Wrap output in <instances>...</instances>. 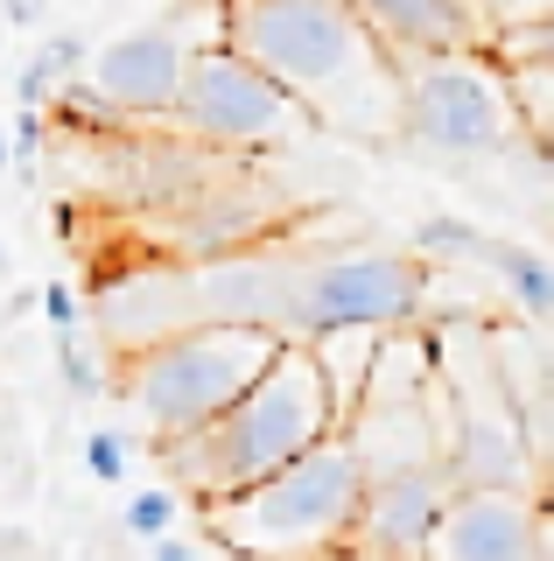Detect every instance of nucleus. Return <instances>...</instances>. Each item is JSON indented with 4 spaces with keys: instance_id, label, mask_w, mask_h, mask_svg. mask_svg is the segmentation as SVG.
Segmentation results:
<instances>
[{
    "instance_id": "nucleus-1",
    "label": "nucleus",
    "mask_w": 554,
    "mask_h": 561,
    "mask_svg": "<svg viewBox=\"0 0 554 561\" xmlns=\"http://www.w3.org/2000/svg\"><path fill=\"white\" fill-rule=\"evenodd\" d=\"M224 43L253 57L316 127L344 140L401 134L407 70L351 0H224Z\"/></svg>"
},
{
    "instance_id": "nucleus-2",
    "label": "nucleus",
    "mask_w": 554,
    "mask_h": 561,
    "mask_svg": "<svg viewBox=\"0 0 554 561\" xmlns=\"http://www.w3.org/2000/svg\"><path fill=\"white\" fill-rule=\"evenodd\" d=\"M337 428H344V414H337V393L323 379L316 351L302 337H288L274 351V365L224 414H211L204 428L176 435V443H162V470L183 499L211 505V499H232V491L259 484L267 470H281L288 456H302L309 443H323Z\"/></svg>"
},
{
    "instance_id": "nucleus-3",
    "label": "nucleus",
    "mask_w": 554,
    "mask_h": 561,
    "mask_svg": "<svg viewBox=\"0 0 554 561\" xmlns=\"http://www.w3.org/2000/svg\"><path fill=\"white\" fill-rule=\"evenodd\" d=\"M372 463L351 435H323L259 484L204 505L211 548L239 561H337L358 540V505H366Z\"/></svg>"
},
{
    "instance_id": "nucleus-4",
    "label": "nucleus",
    "mask_w": 554,
    "mask_h": 561,
    "mask_svg": "<svg viewBox=\"0 0 554 561\" xmlns=\"http://www.w3.org/2000/svg\"><path fill=\"white\" fill-rule=\"evenodd\" d=\"M288 337L267 323H183L141 351H119V393L134 400L154 449L224 414L274 365Z\"/></svg>"
},
{
    "instance_id": "nucleus-5",
    "label": "nucleus",
    "mask_w": 554,
    "mask_h": 561,
    "mask_svg": "<svg viewBox=\"0 0 554 561\" xmlns=\"http://www.w3.org/2000/svg\"><path fill=\"white\" fill-rule=\"evenodd\" d=\"M436 260L414 245H358L331 260H288L281 288V337H323V330H407L436 295Z\"/></svg>"
},
{
    "instance_id": "nucleus-6",
    "label": "nucleus",
    "mask_w": 554,
    "mask_h": 561,
    "mask_svg": "<svg viewBox=\"0 0 554 561\" xmlns=\"http://www.w3.org/2000/svg\"><path fill=\"white\" fill-rule=\"evenodd\" d=\"M401 134L422 154H449V162L506 154L527 134V113H519L512 70L498 64V49H457V57L407 64Z\"/></svg>"
},
{
    "instance_id": "nucleus-7",
    "label": "nucleus",
    "mask_w": 554,
    "mask_h": 561,
    "mask_svg": "<svg viewBox=\"0 0 554 561\" xmlns=\"http://www.w3.org/2000/svg\"><path fill=\"white\" fill-rule=\"evenodd\" d=\"M169 119H176L183 134L211 140V148H281V140H296V134L316 127V119H309L253 57H239L224 35L189 57L176 113H169Z\"/></svg>"
},
{
    "instance_id": "nucleus-8",
    "label": "nucleus",
    "mask_w": 554,
    "mask_h": 561,
    "mask_svg": "<svg viewBox=\"0 0 554 561\" xmlns=\"http://www.w3.org/2000/svg\"><path fill=\"white\" fill-rule=\"evenodd\" d=\"M224 35V0H189V8L162 14L148 28H127L113 35L106 49L92 57V92L113 105V113H176V92H183V70L204 43Z\"/></svg>"
},
{
    "instance_id": "nucleus-9",
    "label": "nucleus",
    "mask_w": 554,
    "mask_h": 561,
    "mask_svg": "<svg viewBox=\"0 0 554 561\" xmlns=\"http://www.w3.org/2000/svg\"><path fill=\"white\" fill-rule=\"evenodd\" d=\"M442 470H449V484H457V491H471V484L533 491L527 428H519V408L506 400V379H498V365H484V379L463 386L457 428H449V443H442Z\"/></svg>"
},
{
    "instance_id": "nucleus-10",
    "label": "nucleus",
    "mask_w": 554,
    "mask_h": 561,
    "mask_svg": "<svg viewBox=\"0 0 554 561\" xmlns=\"http://www.w3.org/2000/svg\"><path fill=\"white\" fill-rule=\"evenodd\" d=\"M422 561H547V519L533 491H498V484L449 491Z\"/></svg>"
},
{
    "instance_id": "nucleus-11",
    "label": "nucleus",
    "mask_w": 554,
    "mask_h": 561,
    "mask_svg": "<svg viewBox=\"0 0 554 561\" xmlns=\"http://www.w3.org/2000/svg\"><path fill=\"white\" fill-rule=\"evenodd\" d=\"M449 470L442 456H414V463H386L372 470L366 484V505H358V554L372 561H422L428 554V534H436L442 505H449Z\"/></svg>"
},
{
    "instance_id": "nucleus-12",
    "label": "nucleus",
    "mask_w": 554,
    "mask_h": 561,
    "mask_svg": "<svg viewBox=\"0 0 554 561\" xmlns=\"http://www.w3.org/2000/svg\"><path fill=\"white\" fill-rule=\"evenodd\" d=\"M372 22V35L393 49V64H428L457 57V49H492V28L477 22L471 0H351Z\"/></svg>"
},
{
    "instance_id": "nucleus-13",
    "label": "nucleus",
    "mask_w": 554,
    "mask_h": 561,
    "mask_svg": "<svg viewBox=\"0 0 554 561\" xmlns=\"http://www.w3.org/2000/svg\"><path fill=\"white\" fill-rule=\"evenodd\" d=\"M477 267L498 280V288L512 295L519 309L533 316V323H554V260L541 245H519V239H484Z\"/></svg>"
},
{
    "instance_id": "nucleus-14",
    "label": "nucleus",
    "mask_w": 554,
    "mask_h": 561,
    "mask_svg": "<svg viewBox=\"0 0 554 561\" xmlns=\"http://www.w3.org/2000/svg\"><path fill=\"white\" fill-rule=\"evenodd\" d=\"M386 337H393V330H323V337H309V351H316V365H323V379H331L344 421H351L358 400H366V379H372Z\"/></svg>"
},
{
    "instance_id": "nucleus-15",
    "label": "nucleus",
    "mask_w": 554,
    "mask_h": 561,
    "mask_svg": "<svg viewBox=\"0 0 554 561\" xmlns=\"http://www.w3.org/2000/svg\"><path fill=\"white\" fill-rule=\"evenodd\" d=\"M84 70H92V43H84V35H49L36 57L22 64V78H14V99H22V105H49L64 84H78Z\"/></svg>"
},
{
    "instance_id": "nucleus-16",
    "label": "nucleus",
    "mask_w": 554,
    "mask_h": 561,
    "mask_svg": "<svg viewBox=\"0 0 554 561\" xmlns=\"http://www.w3.org/2000/svg\"><path fill=\"white\" fill-rule=\"evenodd\" d=\"M414 253H422V260H436V267H442V260H471V267H477L484 232H477L471 218H449V210H442V218H428L422 232H414Z\"/></svg>"
},
{
    "instance_id": "nucleus-17",
    "label": "nucleus",
    "mask_w": 554,
    "mask_h": 561,
    "mask_svg": "<svg viewBox=\"0 0 554 561\" xmlns=\"http://www.w3.org/2000/svg\"><path fill=\"white\" fill-rule=\"evenodd\" d=\"M492 49H498V64H506V70H554V14L492 35Z\"/></svg>"
},
{
    "instance_id": "nucleus-18",
    "label": "nucleus",
    "mask_w": 554,
    "mask_h": 561,
    "mask_svg": "<svg viewBox=\"0 0 554 561\" xmlns=\"http://www.w3.org/2000/svg\"><path fill=\"white\" fill-rule=\"evenodd\" d=\"M176 513H183V499H176V484H148V491H134L127 499V534H141V540H162L169 526H176Z\"/></svg>"
},
{
    "instance_id": "nucleus-19",
    "label": "nucleus",
    "mask_w": 554,
    "mask_h": 561,
    "mask_svg": "<svg viewBox=\"0 0 554 561\" xmlns=\"http://www.w3.org/2000/svg\"><path fill=\"white\" fill-rule=\"evenodd\" d=\"M57 373H64V386H71L78 400H99V393H106V365L92 358V344H84L78 330H57Z\"/></svg>"
},
{
    "instance_id": "nucleus-20",
    "label": "nucleus",
    "mask_w": 554,
    "mask_h": 561,
    "mask_svg": "<svg viewBox=\"0 0 554 561\" xmlns=\"http://www.w3.org/2000/svg\"><path fill=\"white\" fill-rule=\"evenodd\" d=\"M127 435H113V428H99V435H84V470H92L99 484H119L127 478Z\"/></svg>"
},
{
    "instance_id": "nucleus-21",
    "label": "nucleus",
    "mask_w": 554,
    "mask_h": 561,
    "mask_svg": "<svg viewBox=\"0 0 554 561\" xmlns=\"http://www.w3.org/2000/svg\"><path fill=\"white\" fill-rule=\"evenodd\" d=\"M477 8V22L492 28V35H506L519 22H541V14H554V0H471Z\"/></svg>"
},
{
    "instance_id": "nucleus-22",
    "label": "nucleus",
    "mask_w": 554,
    "mask_h": 561,
    "mask_svg": "<svg viewBox=\"0 0 554 561\" xmlns=\"http://www.w3.org/2000/svg\"><path fill=\"white\" fill-rule=\"evenodd\" d=\"M36 148H43V105H22L14 113V162H36Z\"/></svg>"
},
{
    "instance_id": "nucleus-23",
    "label": "nucleus",
    "mask_w": 554,
    "mask_h": 561,
    "mask_svg": "<svg viewBox=\"0 0 554 561\" xmlns=\"http://www.w3.org/2000/svg\"><path fill=\"white\" fill-rule=\"evenodd\" d=\"M43 316H49V323H57V330H78V295L71 288H64V280H49V288H43Z\"/></svg>"
},
{
    "instance_id": "nucleus-24",
    "label": "nucleus",
    "mask_w": 554,
    "mask_h": 561,
    "mask_svg": "<svg viewBox=\"0 0 554 561\" xmlns=\"http://www.w3.org/2000/svg\"><path fill=\"white\" fill-rule=\"evenodd\" d=\"M154 561H197V548L176 540V534H162V540H154Z\"/></svg>"
},
{
    "instance_id": "nucleus-25",
    "label": "nucleus",
    "mask_w": 554,
    "mask_h": 561,
    "mask_svg": "<svg viewBox=\"0 0 554 561\" xmlns=\"http://www.w3.org/2000/svg\"><path fill=\"white\" fill-rule=\"evenodd\" d=\"M0 8H8V22H14V28H28V22H36V14L49 8V0H0Z\"/></svg>"
},
{
    "instance_id": "nucleus-26",
    "label": "nucleus",
    "mask_w": 554,
    "mask_h": 561,
    "mask_svg": "<svg viewBox=\"0 0 554 561\" xmlns=\"http://www.w3.org/2000/svg\"><path fill=\"white\" fill-rule=\"evenodd\" d=\"M14 169V140H8V127H0V175Z\"/></svg>"
},
{
    "instance_id": "nucleus-27",
    "label": "nucleus",
    "mask_w": 554,
    "mask_h": 561,
    "mask_svg": "<svg viewBox=\"0 0 554 561\" xmlns=\"http://www.w3.org/2000/svg\"><path fill=\"white\" fill-rule=\"evenodd\" d=\"M0 267H8V253H0Z\"/></svg>"
}]
</instances>
